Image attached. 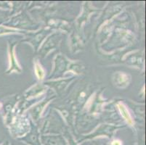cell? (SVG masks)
<instances>
[{
    "mask_svg": "<svg viewBox=\"0 0 146 145\" xmlns=\"http://www.w3.org/2000/svg\"><path fill=\"white\" fill-rule=\"evenodd\" d=\"M119 108L121 111V113L123 115V117L125 118L126 121H127L129 124H132V118H131V116H130L129 113V112L128 110H127V108H126L123 105H119Z\"/></svg>",
    "mask_w": 146,
    "mask_h": 145,
    "instance_id": "6da1fadb",
    "label": "cell"
},
{
    "mask_svg": "<svg viewBox=\"0 0 146 145\" xmlns=\"http://www.w3.org/2000/svg\"><path fill=\"white\" fill-rule=\"evenodd\" d=\"M36 73L37 76L39 77V78H42V77H43L44 75V73L42 68H41V66H36Z\"/></svg>",
    "mask_w": 146,
    "mask_h": 145,
    "instance_id": "7a4b0ae2",
    "label": "cell"
},
{
    "mask_svg": "<svg viewBox=\"0 0 146 145\" xmlns=\"http://www.w3.org/2000/svg\"><path fill=\"white\" fill-rule=\"evenodd\" d=\"M112 145H121V143L119 141H115V142H113Z\"/></svg>",
    "mask_w": 146,
    "mask_h": 145,
    "instance_id": "3957f363",
    "label": "cell"
}]
</instances>
